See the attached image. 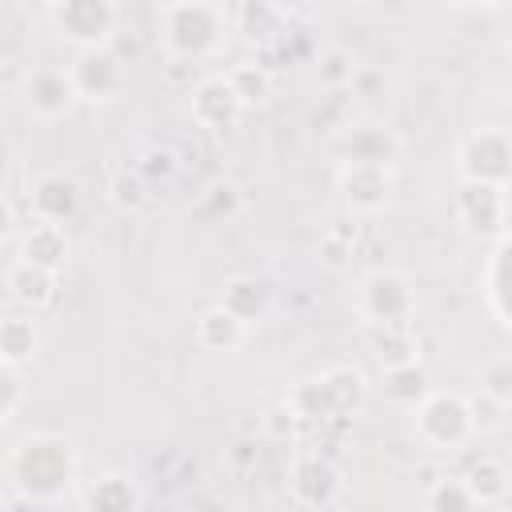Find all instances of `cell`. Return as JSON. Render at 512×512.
<instances>
[{
    "mask_svg": "<svg viewBox=\"0 0 512 512\" xmlns=\"http://www.w3.org/2000/svg\"><path fill=\"white\" fill-rule=\"evenodd\" d=\"M504 272H508V236H496L492 240V252L484 260V272H480V288H484V300L496 316L500 328H508V304H504Z\"/></svg>",
    "mask_w": 512,
    "mask_h": 512,
    "instance_id": "obj_14",
    "label": "cell"
},
{
    "mask_svg": "<svg viewBox=\"0 0 512 512\" xmlns=\"http://www.w3.org/2000/svg\"><path fill=\"white\" fill-rule=\"evenodd\" d=\"M8 232H12V204L0 196V240H8Z\"/></svg>",
    "mask_w": 512,
    "mask_h": 512,
    "instance_id": "obj_23",
    "label": "cell"
},
{
    "mask_svg": "<svg viewBox=\"0 0 512 512\" xmlns=\"http://www.w3.org/2000/svg\"><path fill=\"white\" fill-rule=\"evenodd\" d=\"M12 476H16V484H24V488L72 480V452H68V440H60V436H28V440L12 452Z\"/></svg>",
    "mask_w": 512,
    "mask_h": 512,
    "instance_id": "obj_5",
    "label": "cell"
},
{
    "mask_svg": "<svg viewBox=\"0 0 512 512\" xmlns=\"http://www.w3.org/2000/svg\"><path fill=\"white\" fill-rule=\"evenodd\" d=\"M456 216L468 232L476 236H504V216H508V200H504V184H480V180H464L460 196H456Z\"/></svg>",
    "mask_w": 512,
    "mask_h": 512,
    "instance_id": "obj_6",
    "label": "cell"
},
{
    "mask_svg": "<svg viewBox=\"0 0 512 512\" xmlns=\"http://www.w3.org/2000/svg\"><path fill=\"white\" fill-rule=\"evenodd\" d=\"M388 192H392V176L384 164L376 160H352L344 168V196L352 208L360 212H376L380 204H388Z\"/></svg>",
    "mask_w": 512,
    "mask_h": 512,
    "instance_id": "obj_9",
    "label": "cell"
},
{
    "mask_svg": "<svg viewBox=\"0 0 512 512\" xmlns=\"http://www.w3.org/2000/svg\"><path fill=\"white\" fill-rule=\"evenodd\" d=\"M32 212H36V220L64 224L76 212V184L68 176H56V172L40 176L32 188Z\"/></svg>",
    "mask_w": 512,
    "mask_h": 512,
    "instance_id": "obj_12",
    "label": "cell"
},
{
    "mask_svg": "<svg viewBox=\"0 0 512 512\" xmlns=\"http://www.w3.org/2000/svg\"><path fill=\"white\" fill-rule=\"evenodd\" d=\"M112 20H116L112 0H60L56 4V28L84 48L104 44L112 32Z\"/></svg>",
    "mask_w": 512,
    "mask_h": 512,
    "instance_id": "obj_7",
    "label": "cell"
},
{
    "mask_svg": "<svg viewBox=\"0 0 512 512\" xmlns=\"http://www.w3.org/2000/svg\"><path fill=\"white\" fill-rule=\"evenodd\" d=\"M356 308L364 324H408L416 312V292L412 280L400 272H372L356 288Z\"/></svg>",
    "mask_w": 512,
    "mask_h": 512,
    "instance_id": "obj_3",
    "label": "cell"
},
{
    "mask_svg": "<svg viewBox=\"0 0 512 512\" xmlns=\"http://www.w3.org/2000/svg\"><path fill=\"white\" fill-rule=\"evenodd\" d=\"M8 288H12V296H16L24 308H44V304L56 300V272L20 256V260L12 264V272H8Z\"/></svg>",
    "mask_w": 512,
    "mask_h": 512,
    "instance_id": "obj_11",
    "label": "cell"
},
{
    "mask_svg": "<svg viewBox=\"0 0 512 512\" xmlns=\"http://www.w3.org/2000/svg\"><path fill=\"white\" fill-rule=\"evenodd\" d=\"M424 504H428V508H436V512H444V508L464 512V508H476V496L468 492L464 476H452V480H432V488H428Z\"/></svg>",
    "mask_w": 512,
    "mask_h": 512,
    "instance_id": "obj_20",
    "label": "cell"
},
{
    "mask_svg": "<svg viewBox=\"0 0 512 512\" xmlns=\"http://www.w3.org/2000/svg\"><path fill=\"white\" fill-rule=\"evenodd\" d=\"M164 40L176 56H208L224 40V16L208 0H176L164 8Z\"/></svg>",
    "mask_w": 512,
    "mask_h": 512,
    "instance_id": "obj_1",
    "label": "cell"
},
{
    "mask_svg": "<svg viewBox=\"0 0 512 512\" xmlns=\"http://www.w3.org/2000/svg\"><path fill=\"white\" fill-rule=\"evenodd\" d=\"M416 432L424 436V444L452 452L464 448L472 436V416H468V400L456 392H428L416 404Z\"/></svg>",
    "mask_w": 512,
    "mask_h": 512,
    "instance_id": "obj_2",
    "label": "cell"
},
{
    "mask_svg": "<svg viewBox=\"0 0 512 512\" xmlns=\"http://www.w3.org/2000/svg\"><path fill=\"white\" fill-rule=\"evenodd\" d=\"M428 392H432L428 372H424L416 360H400V364H388V368H384V396H388L392 404L416 408Z\"/></svg>",
    "mask_w": 512,
    "mask_h": 512,
    "instance_id": "obj_13",
    "label": "cell"
},
{
    "mask_svg": "<svg viewBox=\"0 0 512 512\" xmlns=\"http://www.w3.org/2000/svg\"><path fill=\"white\" fill-rule=\"evenodd\" d=\"M508 160H512V144H508V132L504 128H476L456 148L460 180L508 184Z\"/></svg>",
    "mask_w": 512,
    "mask_h": 512,
    "instance_id": "obj_4",
    "label": "cell"
},
{
    "mask_svg": "<svg viewBox=\"0 0 512 512\" xmlns=\"http://www.w3.org/2000/svg\"><path fill=\"white\" fill-rule=\"evenodd\" d=\"M24 100H28V108L40 112V116H60V112H68L80 96H76L72 72L40 68V72L28 76V84H24Z\"/></svg>",
    "mask_w": 512,
    "mask_h": 512,
    "instance_id": "obj_8",
    "label": "cell"
},
{
    "mask_svg": "<svg viewBox=\"0 0 512 512\" xmlns=\"http://www.w3.org/2000/svg\"><path fill=\"white\" fill-rule=\"evenodd\" d=\"M192 112H196V120L208 124V128H228V124L244 112V104H240L236 88H232L224 76H216V80H204V84L192 92Z\"/></svg>",
    "mask_w": 512,
    "mask_h": 512,
    "instance_id": "obj_10",
    "label": "cell"
},
{
    "mask_svg": "<svg viewBox=\"0 0 512 512\" xmlns=\"http://www.w3.org/2000/svg\"><path fill=\"white\" fill-rule=\"evenodd\" d=\"M64 252H68L64 228H60V224H48V220H36V224H32V232H28V236H24V244H20V256H24V260L44 264V268H52V272L60 268Z\"/></svg>",
    "mask_w": 512,
    "mask_h": 512,
    "instance_id": "obj_15",
    "label": "cell"
},
{
    "mask_svg": "<svg viewBox=\"0 0 512 512\" xmlns=\"http://www.w3.org/2000/svg\"><path fill=\"white\" fill-rule=\"evenodd\" d=\"M36 352V324L28 316H8L0 324V360L20 364Z\"/></svg>",
    "mask_w": 512,
    "mask_h": 512,
    "instance_id": "obj_18",
    "label": "cell"
},
{
    "mask_svg": "<svg viewBox=\"0 0 512 512\" xmlns=\"http://www.w3.org/2000/svg\"><path fill=\"white\" fill-rule=\"evenodd\" d=\"M456 4H464V8H500L504 0H456Z\"/></svg>",
    "mask_w": 512,
    "mask_h": 512,
    "instance_id": "obj_24",
    "label": "cell"
},
{
    "mask_svg": "<svg viewBox=\"0 0 512 512\" xmlns=\"http://www.w3.org/2000/svg\"><path fill=\"white\" fill-rule=\"evenodd\" d=\"M464 484H468V492L476 496V504H500L504 496H508V468H504V460H496V456H480L468 472H464Z\"/></svg>",
    "mask_w": 512,
    "mask_h": 512,
    "instance_id": "obj_16",
    "label": "cell"
},
{
    "mask_svg": "<svg viewBox=\"0 0 512 512\" xmlns=\"http://www.w3.org/2000/svg\"><path fill=\"white\" fill-rule=\"evenodd\" d=\"M16 400H20V380H16L12 364L0 360V420H8V412L16 408Z\"/></svg>",
    "mask_w": 512,
    "mask_h": 512,
    "instance_id": "obj_22",
    "label": "cell"
},
{
    "mask_svg": "<svg viewBox=\"0 0 512 512\" xmlns=\"http://www.w3.org/2000/svg\"><path fill=\"white\" fill-rule=\"evenodd\" d=\"M244 336V320L236 312H228L224 304L220 308H208L200 320H196V340L204 348H232L236 340Z\"/></svg>",
    "mask_w": 512,
    "mask_h": 512,
    "instance_id": "obj_17",
    "label": "cell"
},
{
    "mask_svg": "<svg viewBox=\"0 0 512 512\" xmlns=\"http://www.w3.org/2000/svg\"><path fill=\"white\" fill-rule=\"evenodd\" d=\"M80 64H84L88 72H96V96H92V100H104V96L116 92V84H120V68H116V60H112L108 52H88Z\"/></svg>",
    "mask_w": 512,
    "mask_h": 512,
    "instance_id": "obj_21",
    "label": "cell"
},
{
    "mask_svg": "<svg viewBox=\"0 0 512 512\" xmlns=\"http://www.w3.org/2000/svg\"><path fill=\"white\" fill-rule=\"evenodd\" d=\"M504 412H508V396L492 392L480 384V392L468 400V416H472V432H496L504 424Z\"/></svg>",
    "mask_w": 512,
    "mask_h": 512,
    "instance_id": "obj_19",
    "label": "cell"
}]
</instances>
